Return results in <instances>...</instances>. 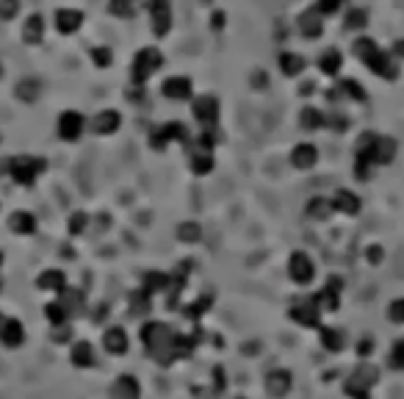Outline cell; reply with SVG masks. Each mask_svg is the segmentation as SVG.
<instances>
[{
	"label": "cell",
	"mask_w": 404,
	"mask_h": 399,
	"mask_svg": "<svg viewBox=\"0 0 404 399\" xmlns=\"http://www.w3.org/2000/svg\"><path fill=\"white\" fill-rule=\"evenodd\" d=\"M174 327L166 324V322H158V319H150L141 324L139 330V341L144 344L147 355L163 366L174 363V355H172V347H174Z\"/></svg>",
	"instance_id": "1"
},
{
	"label": "cell",
	"mask_w": 404,
	"mask_h": 399,
	"mask_svg": "<svg viewBox=\"0 0 404 399\" xmlns=\"http://www.w3.org/2000/svg\"><path fill=\"white\" fill-rule=\"evenodd\" d=\"M354 56H357L374 75H379V78H385V81H396V78H398V67L390 61V56H387L385 50H379V45H376L374 39L360 37V39L354 42Z\"/></svg>",
	"instance_id": "2"
},
{
	"label": "cell",
	"mask_w": 404,
	"mask_h": 399,
	"mask_svg": "<svg viewBox=\"0 0 404 399\" xmlns=\"http://www.w3.org/2000/svg\"><path fill=\"white\" fill-rule=\"evenodd\" d=\"M45 169H48V161L39 155H14L6 161V172L14 177L17 186H34Z\"/></svg>",
	"instance_id": "3"
},
{
	"label": "cell",
	"mask_w": 404,
	"mask_h": 399,
	"mask_svg": "<svg viewBox=\"0 0 404 399\" xmlns=\"http://www.w3.org/2000/svg\"><path fill=\"white\" fill-rule=\"evenodd\" d=\"M161 67H163V53L158 48H144V50L136 53L133 67H130V75H133L136 86H144Z\"/></svg>",
	"instance_id": "4"
},
{
	"label": "cell",
	"mask_w": 404,
	"mask_h": 399,
	"mask_svg": "<svg viewBox=\"0 0 404 399\" xmlns=\"http://www.w3.org/2000/svg\"><path fill=\"white\" fill-rule=\"evenodd\" d=\"M321 316H324V313L316 308L313 294H307V297H296V300L288 305V319L296 322L299 327L319 330V327H321Z\"/></svg>",
	"instance_id": "5"
},
{
	"label": "cell",
	"mask_w": 404,
	"mask_h": 399,
	"mask_svg": "<svg viewBox=\"0 0 404 399\" xmlns=\"http://www.w3.org/2000/svg\"><path fill=\"white\" fill-rule=\"evenodd\" d=\"M172 142H177V144H188L191 142V133H188L185 122H163L150 136V147L152 150H166V144H172Z\"/></svg>",
	"instance_id": "6"
},
{
	"label": "cell",
	"mask_w": 404,
	"mask_h": 399,
	"mask_svg": "<svg viewBox=\"0 0 404 399\" xmlns=\"http://www.w3.org/2000/svg\"><path fill=\"white\" fill-rule=\"evenodd\" d=\"M288 278L291 283L296 286H310L313 278H316V261L305 253V250H296L288 255Z\"/></svg>",
	"instance_id": "7"
},
{
	"label": "cell",
	"mask_w": 404,
	"mask_h": 399,
	"mask_svg": "<svg viewBox=\"0 0 404 399\" xmlns=\"http://www.w3.org/2000/svg\"><path fill=\"white\" fill-rule=\"evenodd\" d=\"M188 150V166H191V172L194 175H208V172H214V166H216V161H214V150H208V147H202L196 139L194 142H188L185 144Z\"/></svg>",
	"instance_id": "8"
},
{
	"label": "cell",
	"mask_w": 404,
	"mask_h": 399,
	"mask_svg": "<svg viewBox=\"0 0 404 399\" xmlns=\"http://www.w3.org/2000/svg\"><path fill=\"white\" fill-rule=\"evenodd\" d=\"M191 114L202 128H211L219 122V100L214 95H202L191 103Z\"/></svg>",
	"instance_id": "9"
},
{
	"label": "cell",
	"mask_w": 404,
	"mask_h": 399,
	"mask_svg": "<svg viewBox=\"0 0 404 399\" xmlns=\"http://www.w3.org/2000/svg\"><path fill=\"white\" fill-rule=\"evenodd\" d=\"M83 128H86V119L81 111H64L59 117V139L61 142H78L83 136Z\"/></svg>",
	"instance_id": "10"
},
{
	"label": "cell",
	"mask_w": 404,
	"mask_h": 399,
	"mask_svg": "<svg viewBox=\"0 0 404 399\" xmlns=\"http://www.w3.org/2000/svg\"><path fill=\"white\" fill-rule=\"evenodd\" d=\"M70 363L75 369H94L97 366V349L92 341L81 338V341H72L70 347Z\"/></svg>",
	"instance_id": "11"
},
{
	"label": "cell",
	"mask_w": 404,
	"mask_h": 399,
	"mask_svg": "<svg viewBox=\"0 0 404 399\" xmlns=\"http://www.w3.org/2000/svg\"><path fill=\"white\" fill-rule=\"evenodd\" d=\"M291 388H294V374L288 369H272L266 374V393L269 396L283 399V396L291 393Z\"/></svg>",
	"instance_id": "12"
},
{
	"label": "cell",
	"mask_w": 404,
	"mask_h": 399,
	"mask_svg": "<svg viewBox=\"0 0 404 399\" xmlns=\"http://www.w3.org/2000/svg\"><path fill=\"white\" fill-rule=\"evenodd\" d=\"M103 349H105L108 355H114V358L125 355V352L130 349L128 330H125V327H119V324H114V327H105V333H103Z\"/></svg>",
	"instance_id": "13"
},
{
	"label": "cell",
	"mask_w": 404,
	"mask_h": 399,
	"mask_svg": "<svg viewBox=\"0 0 404 399\" xmlns=\"http://www.w3.org/2000/svg\"><path fill=\"white\" fill-rule=\"evenodd\" d=\"M327 100L330 103H341V100H357V103H363L365 100V89L354 78H343L338 86H332V92H327Z\"/></svg>",
	"instance_id": "14"
},
{
	"label": "cell",
	"mask_w": 404,
	"mask_h": 399,
	"mask_svg": "<svg viewBox=\"0 0 404 399\" xmlns=\"http://www.w3.org/2000/svg\"><path fill=\"white\" fill-rule=\"evenodd\" d=\"M0 344H3L6 349H20L26 344V327L20 319H3V324H0Z\"/></svg>",
	"instance_id": "15"
},
{
	"label": "cell",
	"mask_w": 404,
	"mask_h": 399,
	"mask_svg": "<svg viewBox=\"0 0 404 399\" xmlns=\"http://www.w3.org/2000/svg\"><path fill=\"white\" fill-rule=\"evenodd\" d=\"M150 14H152V34L166 37L172 28V12H169V0H150Z\"/></svg>",
	"instance_id": "16"
},
{
	"label": "cell",
	"mask_w": 404,
	"mask_h": 399,
	"mask_svg": "<svg viewBox=\"0 0 404 399\" xmlns=\"http://www.w3.org/2000/svg\"><path fill=\"white\" fill-rule=\"evenodd\" d=\"M161 92H163V97H169V100H191V97H194V84H191L185 75H172V78L163 81Z\"/></svg>",
	"instance_id": "17"
},
{
	"label": "cell",
	"mask_w": 404,
	"mask_h": 399,
	"mask_svg": "<svg viewBox=\"0 0 404 399\" xmlns=\"http://www.w3.org/2000/svg\"><path fill=\"white\" fill-rule=\"evenodd\" d=\"M119 128H122V114L114 111V108H103V111H97L94 119H92V130H94L97 136H111V133H117Z\"/></svg>",
	"instance_id": "18"
},
{
	"label": "cell",
	"mask_w": 404,
	"mask_h": 399,
	"mask_svg": "<svg viewBox=\"0 0 404 399\" xmlns=\"http://www.w3.org/2000/svg\"><path fill=\"white\" fill-rule=\"evenodd\" d=\"M330 203H332V211H335V214H346V217L360 214V197H357L352 188H338V191L330 197Z\"/></svg>",
	"instance_id": "19"
},
{
	"label": "cell",
	"mask_w": 404,
	"mask_h": 399,
	"mask_svg": "<svg viewBox=\"0 0 404 399\" xmlns=\"http://www.w3.org/2000/svg\"><path fill=\"white\" fill-rule=\"evenodd\" d=\"M114 399H141V382L133 374H119L111 385Z\"/></svg>",
	"instance_id": "20"
},
{
	"label": "cell",
	"mask_w": 404,
	"mask_h": 399,
	"mask_svg": "<svg viewBox=\"0 0 404 399\" xmlns=\"http://www.w3.org/2000/svg\"><path fill=\"white\" fill-rule=\"evenodd\" d=\"M316 161H319V147L316 144H310V142H302V144H296L294 150H291V164L296 166V169H313L316 166Z\"/></svg>",
	"instance_id": "21"
},
{
	"label": "cell",
	"mask_w": 404,
	"mask_h": 399,
	"mask_svg": "<svg viewBox=\"0 0 404 399\" xmlns=\"http://www.w3.org/2000/svg\"><path fill=\"white\" fill-rule=\"evenodd\" d=\"M37 289L39 291H50V294H61L67 289V275L61 269H45L37 278Z\"/></svg>",
	"instance_id": "22"
},
{
	"label": "cell",
	"mask_w": 404,
	"mask_h": 399,
	"mask_svg": "<svg viewBox=\"0 0 404 399\" xmlns=\"http://www.w3.org/2000/svg\"><path fill=\"white\" fill-rule=\"evenodd\" d=\"M319 341H321V347L327 349V352H332V355H338V352H343L346 349V333L341 330V327H319Z\"/></svg>",
	"instance_id": "23"
},
{
	"label": "cell",
	"mask_w": 404,
	"mask_h": 399,
	"mask_svg": "<svg viewBox=\"0 0 404 399\" xmlns=\"http://www.w3.org/2000/svg\"><path fill=\"white\" fill-rule=\"evenodd\" d=\"M324 31V23H321V12L319 9H307L302 17H299V34L305 39H319Z\"/></svg>",
	"instance_id": "24"
},
{
	"label": "cell",
	"mask_w": 404,
	"mask_h": 399,
	"mask_svg": "<svg viewBox=\"0 0 404 399\" xmlns=\"http://www.w3.org/2000/svg\"><path fill=\"white\" fill-rule=\"evenodd\" d=\"M9 228H12V233H17V236H34L37 228H39V222H37V217H34L31 211H14V214L9 217Z\"/></svg>",
	"instance_id": "25"
},
{
	"label": "cell",
	"mask_w": 404,
	"mask_h": 399,
	"mask_svg": "<svg viewBox=\"0 0 404 399\" xmlns=\"http://www.w3.org/2000/svg\"><path fill=\"white\" fill-rule=\"evenodd\" d=\"M169 283H172V275H169V272H158V269H152V272H147V275L141 278V289H144L150 297L166 294V291H169Z\"/></svg>",
	"instance_id": "26"
},
{
	"label": "cell",
	"mask_w": 404,
	"mask_h": 399,
	"mask_svg": "<svg viewBox=\"0 0 404 399\" xmlns=\"http://www.w3.org/2000/svg\"><path fill=\"white\" fill-rule=\"evenodd\" d=\"M83 26V14L78 9H59L56 12V28L61 34H75Z\"/></svg>",
	"instance_id": "27"
},
{
	"label": "cell",
	"mask_w": 404,
	"mask_h": 399,
	"mask_svg": "<svg viewBox=\"0 0 404 399\" xmlns=\"http://www.w3.org/2000/svg\"><path fill=\"white\" fill-rule=\"evenodd\" d=\"M59 302L64 305V311L70 313V319L75 316V313H81L83 311V305H86V297H83V291L81 289H75V286H67L61 294H59Z\"/></svg>",
	"instance_id": "28"
},
{
	"label": "cell",
	"mask_w": 404,
	"mask_h": 399,
	"mask_svg": "<svg viewBox=\"0 0 404 399\" xmlns=\"http://www.w3.org/2000/svg\"><path fill=\"white\" fill-rule=\"evenodd\" d=\"M299 125H302V130L316 133L319 128H324V111H319V108H313V106H305V108L299 111Z\"/></svg>",
	"instance_id": "29"
},
{
	"label": "cell",
	"mask_w": 404,
	"mask_h": 399,
	"mask_svg": "<svg viewBox=\"0 0 404 399\" xmlns=\"http://www.w3.org/2000/svg\"><path fill=\"white\" fill-rule=\"evenodd\" d=\"M313 302H316V308H319L321 313H335V311L341 308V294H335V291H330V289H319V291L313 294Z\"/></svg>",
	"instance_id": "30"
},
{
	"label": "cell",
	"mask_w": 404,
	"mask_h": 399,
	"mask_svg": "<svg viewBox=\"0 0 404 399\" xmlns=\"http://www.w3.org/2000/svg\"><path fill=\"white\" fill-rule=\"evenodd\" d=\"M42 34H45V20L39 14H31L26 20V26H23V39L28 45H39L42 42Z\"/></svg>",
	"instance_id": "31"
},
{
	"label": "cell",
	"mask_w": 404,
	"mask_h": 399,
	"mask_svg": "<svg viewBox=\"0 0 404 399\" xmlns=\"http://www.w3.org/2000/svg\"><path fill=\"white\" fill-rule=\"evenodd\" d=\"M319 67H321L324 75H338L341 67H343V56H341V50H335V48L324 50L321 59H319Z\"/></svg>",
	"instance_id": "32"
},
{
	"label": "cell",
	"mask_w": 404,
	"mask_h": 399,
	"mask_svg": "<svg viewBox=\"0 0 404 399\" xmlns=\"http://www.w3.org/2000/svg\"><path fill=\"white\" fill-rule=\"evenodd\" d=\"M150 311H152V297L144 289H136L130 294V313L133 316H147Z\"/></svg>",
	"instance_id": "33"
},
{
	"label": "cell",
	"mask_w": 404,
	"mask_h": 399,
	"mask_svg": "<svg viewBox=\"0 0 404 399\" xmlns=\"http://www.w3.org/2000/svg\"><path fill=\"white\" fill-rule=\"evenodd\" d=\"M352 377H357L360 382H365V385H368V388L374 391V385L379 382V377H382V374H379V369H376L374 363H368V360H363V363H357V369L352 371Z\"/></svg>",
	"instance_id": "34"
},
{
	"label": "cell",
	"mask_w": 404,
	"mask_h": 399,
	"mask_svg": "<svg viewBox=\"0 0 404 399\" xmlns=\"http://www.w3.org/2000/svg\"><path fill=\"white\" fill-rule=\"evenodd\" d=\"M307 214H310L313 220H327V217L332 214V203H330V197H321V194L310 197V203H307Z\"/></svg>",
	"instance_id": "35"
},
{
	"label": "cell",
	"mask_w": 404,
	"mask_h": 399,
	"mask_svg": "<svg viewBox=\"0 0 404 399\" xmlns=\"http://www.w3.org/2000/svg\"><path fill=\"white\" fill-rule=\"evenodd\" d=\"M42 313H45V319L50 322V327H56V324H67V322H70V313L64 311V305H61L59 300L48 302V305L42 308Z\"/></svg>",
	"instance_id": "36"
},
{
	"label": "cell",
	"mask_w": 404,
	"mask_h": 399,
	"mask_svg": "<svg viewBox=\"0 0 404 399\" xmlns=\"http://www.w3.org/2000/svg\"><path fill=\"white\" fill-rule=\"evenodd\" d=\"M280 67H283V75L294 78V75H299L305 70V59L299 53H283L280 56Z\"/></svg>",
	"instance_id": "37"
},
{
	"label": "cell",
	"mask_w": 404,
	"mask_h": 399,
	"mask_svg": "<svg viewBox=\"0 0 404 399\" xmlns=\"http://www.w3.org/2000/svg\"><path fill=\"white\" fill-rule=\"evenodd\" d=\"M39 95H42V84H39L37 78H26V81L17 84V97H20V100L34 103Z\"/></svg>",
	"instance_id": "38"
},
{
	"label": "cell",
	"mask_w": 404,
	"mask_h": 399,
	"mask_svg": "<svg viewBox=\"0 0 404 399\" xmlns=\"http://www.w3.org/2000/svg\"><path fill=\"white\" fill-rule=\"evenodd\" d=\"M177 239H180L183 244H196V242L202 239V228H199V222H194V220L180 222V228H177Z\"/></svg>",
	"instance_id": "39"
},
{
	"label": "cell",
	"mask_w": 404,
	"mask_h": 399,
	"mask_svg": "<svg viewBox=\"0 0 404 399\" xmlns=\"http://www.w3.org/2000/svg\"><path fill=\"white\" fill-rule=\"evenodd\" d=\"M343 393L349 399H371V388L365 382H360L357 377H346L343 380Z\"/></svg>",
	"instance_id": "40"
},
{
	"label": "cell",
	"mask_w": 404,
	"mask_h": 399,
	"mask_svg": "<svg viewBox=\"0 0 404 399\" xmlns=\"http://www.w3.org/2000/svg\"><path fill=\"white\" fill-rule=\"evenodd\" d=\"M211 302H214V294H205V297H196L191 305H185L183 311H185V316L188 319H202L208 313V308H211Z\"/></svg>",
	"instance_id": "41"
},
{
	"label": "cell",
	"mask_w": 404,
	"mask_h": 399,
	"mask_svg": "<svg viewBox=\"0 0 404 399\" xmlns=\"http://www.w3.org/2000/svg\"><path fill=\"white\" fill-rule=\"evenodd\" d=\"M387 363L393 371H404V338H396L387 352Z\"/></svg>",
	"instance_id": "42"
},
{
	"label": "cell",
	"mask_w": 404,
	"mask_h": 399,
	"mask_svg": "<svg viewBox=\"0 0 404 399\" xmlns=\"http://www.w3.org/2000/svg\"><path fill=\"white\" fill-rule=\"evenodd\" d=\"M324 128H330L335 133H343L349 128V117L343 111H330V114H324Z\"/></svg>",
	"instance_id": "43"
},
{
	"label": "cell",
	"mask_w": 404,
	"mask_h": 399,
	"mask_svg": "<svg viewBox=\"0 0 404 399\" xmlns=\"http://www.w3.org/2000/svg\"><path fill=\"white\" fill-rule=\"evenodd\" d=\"M86 228H89V214H83V211H75V214L67 220V231H70V236H81Z\"/></svg>",
	"instance_id": "44"
},
{
	"label": "cell",
	"mask_w": 404,
	"mask_h": 399,
	"mask_svg": "<svg viewBox=\"0 0 404 399\" xmlns=\"http://www.w3.org/2000/svg\"><path fill=\"white\" fill-rule=\"evenodd\" d=\"M108 12L114 17H130L136 12V0H111L108 3Z\"/></svg>",
	"instance_id": "45"
},
{
	"label": "cell",
	"mask_w": 404,
	"mask_h": 399,
	"mask_svg": "<svg viewBox=\"0 0 404 399\" xmlns=\"http://www.w3.org/2000/svg\"><path fill=\"white\" fill-rule=\"evenodd\" d=\"M387 322L404 324V297H396L387 302Z\"/></svg>",
	"instance_id": "46"
},
{
	"label": "cell",
	"mask_w": 404,
	"mask_h": 399,
	"mask_svg": "<svg viewBox=\"0 0 404 399\" xmlns=\"http://www.w3.org/2000/svg\"><path fill=\"white\" fill-rule=\"evenodd\" d=\"M365 20H368L365 9H352V12L346 14V31H357V28H365Z\"/></svg>",
	"instance_id": "47"
},
{
	"label": "cell",
	"mask_w": 404,
	"mask_h": 399,
	"mask_svg": "<svg viewBox=\"0 0 404 399\" xmlns=\"http://www.w3.org/2000/svg\"><path fill=\"white\" fill-rule=\"evenodd\" d=\"M72 335H75V330H72V324H70V322H67V324H56V327H53V333H50L53 344H70V341H72Z\"/></svg>",
	"instance_id": "48"
},
{
	"label": "cell",
	"mask_w": 404,
	"mask_h": 399,
	"mask_svg": "<svg viewBox=\"0 0 404 399\" xmlns=\"http://www.w3.org/2000/svg\"><path fill=\"white\" fill-rule=\"evenodd\" d=\"M20 12V0H0V20H12Z\"/></svg>",
	"instance_id": "49"
},
{
	"label": "cell",
	"mask_w": 404,
	"mask_h": 399,
	"mask_svg": "<svg viewBox=\"0 0 404 399\" xmlns=\"http://www.w3.org/2000/svg\"><path fill=\"white\" fill-rule=\"evenodd\" d=\"M111 50L108 48H92V61L97 64V67H108L111 64Z\"/></svg>",
	"instance_id": "50"
},
{
	"label": "cell",
	"mask_w": 404,
	"mask_h": 399,
	"mask_svg": "<svg viewBox=\"0 0 404 399\" xmlns=\"http://www.w3.org/2000/svg\"><path fill=\"white\" fill-rule=\"evenodd\" d=\"M365 261H368V266H379V264L385 261V250H382L379 244H371V247L365 250Z\"/></svg>",
	"instance_id": "51"
},
{
	"label": "cell",
	"mask_w": 404,
	"mask_h": 399,
	"mask_svg": "<svg viewBox=\"0 0 404 399\" xmlns=\"http://www.w3.org/2000/svg\"><path fill=\"white\" fill-rule=\"evenodd\" d=\"M341 3H343V0H319L316 9H319L321 14H335V12L341 9Z\"/></svg>",
	"instance_id": "52"
},
{
	"label": "cell",
	"mask_w": 404,
	"mask_h": 399,
	"mask_svg": "<svg viewBox=\"0 0 404 399\" xmlns=\"http://www.w3.org/2000/svg\"><path fill=\"white\" fill-rule=\"evenodd\" d=\"M324 289H330V291L341 294V291H343V278H341V275H330V278H327V283H324Z\"/></svg>",
	"instance_id": "53"
},
{
	"label": "cell",
	"mask_w": 404,
	"mask_h": 399,
	"mask_svg": "<svg viewBox=\"0 0 404 399\" xmlns=\"http://www.w3.org/2000/svg\"><path fill=\"white\" fill-rule=\"evenodd\" d=\"M371 349H374V344H371V338H363V341L357 344V355H360L363 360H365V358L371 355Z\"/></svg>",
	"instance_id": "54"
},
{
	"label": "cell",
	"mask_w": 404,
	"mask_h": 399,
	"mask_svg": "<svg viewBox=\"0 0 404 399\" xmlns=\"http://www.w3.org/2000/svg\"><path fill=\"white\" fill-rule=\"evenodd\" d=\"M211 23H214V28H216V31H219V28H222V26H225V14H222V12H216V14H214V20H211Z\"/></svg>",
	"instance_id": "55"
},
{
	"label": "cell",
	"mask_w": 404,
	"mask_h": 399,
	"mask_svg": "<svg viewBox=\"0 0 404 399\" xmlns=\"http://www.w3.org/2000/svg\"><path fill=\"white\" fill-rule=\"evenodd\" d=\"M299 92H302L305 97H307V95H313V92H316V84H302V86H299Z\"/></svg>",
	"instance_id": "56"
},
{
	"label": "cell",
	"mask_w": 404,
	"mask_h": 399,
	"mask_svg": "<svg viewBox=\"0 0 404 399\" xmlns=\"http://www.w3.org/2000/svg\"><path fill=\"white\" fill-rule=\"evenodd\" d=\"M393 53H398V56H404V42H396V48H393Z\"/></svg>",
	"instance_id": "57"
},
{
	"label": "cell",
	"mask_w": 404,
	"mask_h": 399,
	"mask_svg": "<svg viewBox=\"0 0 404 399\" xmlns=\"http://www.w3.org/2000/svg\"><path fill=\"white\" fill-rule=\"evenodd\" d=\"M3 261H6V255H3V253H0V266H3Z\"/></svg>",
	"instance_id": "58"
},
{
	"label": "cell",
	"mask_w": 404,
	"mask_h": 399,
	"mask_svg": "<svg viewBox=\"0 0 404 399\" xmlns=\"http://www.w3.org/2000/svg\"><path fill=\"white\" fill-rule=\"evenodd\" d=\"M0 291H3V278H0Z\"/></svg>",
	"instance_id": "59"
},
{
	"label": "cell",
	"mask_w": 404,
	"mask_h": 399,
	"mask_svg": "<svg viewBox=\"0 0 404 399\" xmlns=\"http://www.w3.org/2000/svg\"><path fill=\"white\" fill-rule=\"evenodd\" d=\"M3 319H6V316H3V313H0V324H3Z\"/></svg>",
	"instance_id": "60"
},
{
	"label": "cell",
	"mask_w": 404,
	"mask_h": 399,
	"mask_svg": "<svg viewBox=\"0 0 404 399\" xmlns=\"http://www.w3.org/2000/svg\"><path fill=\"white\" fill-rule=\"evenodd\" d=\"M0 75H3V67H0Z\"/></svg>",
	"instance_id": "61"
}]
</instances>
